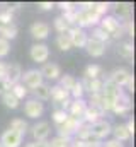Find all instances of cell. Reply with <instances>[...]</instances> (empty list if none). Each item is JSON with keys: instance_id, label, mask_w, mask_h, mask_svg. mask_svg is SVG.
Listing matches in <instances>:
<instances>
[{"instance_id": "1", "label": "cell", "mask_w": 136, "mask_h": 147, "mask_svg": "<svg viewBox=\"0 0 136 147\" xmlns=\"http://www.w3.org/2000/svg\"><path fill=\"white\" fill-rule=\"evenodd\" d=\"M107 79H109L114 86H117V87H121V89H128L129 92L135 91V79H133L131 72L126 70V69H116V70H112V72L109 74Z\"/></svg>"}, {"instance_id": "2", "label": "cell", "mask_w": 136, "mask_h": 147, "mask_svg": "<svg viewBox=\"0 0 136 147\" xmlns=\"http://www.w3.org/2000/svg\"><path fill=\"white\" fill-rule=\"evenodd\" d=\"M99 26L109 34L111 39H119L124 36V29H123V21L116 19L114 16H104L99 21Z\"/></svg>"}, {"instance_id": "3", "label": "cell", "mask_w": 136, "mask_h": 147, "mask_svg": "<svg viewBox=\"0 0 136 147\" xmlns=\"http://www.w3.org/2000/svg\"><path fill=\"white\" fill-rule=\"evenodd\" d=\"M111 130H112V125L107 121V120H99V121H94L90 123V135L95 139V140H107V137L111 135Z\"/></svg>"}, {"instance_id": "4", "label": "cell", "mask_w": 136, "mask_h": 147, "mask_svg": "<svg viewBox=\"0 0 136 147\" xmlns=\"http://www.w3.org/2000/svg\"><path fill=\"white\" fill-rule=\"evenodd\" d=\"M44 82V79H43V75L41 72L37 70V69H29V70H26V72H22V77H21V84L29 91H33L36 89L37 86H41Z\"/></svg>"}, {"instance_id": "5", "label": "cell", "mask_w": 136, "mask_h": 147, "mask_svg": "<svg viewBox=\"0 0 136 147\" xmlns=\"http://www.w3.org/2000/svg\"><path fill=\"white\" fill-rule=\"evenodd\" d=\"M49 99H51L55 105H58L61 110H67L68 105H70V101H71L70 92L65 91V89H63L61 86H58V84L51 86V96H49Z\"/></svg>"}, {"instance_id": "6", "label": "cell", "mask_w": 136, "mask_h": 147, "mask_svg": "<svg viewBox=\"0 0 136 147\" xmlns=\"http://www.w3.org/2000/svg\"><path fill=\"white\" fill-rule=\"evenodd\" d=\"M133 108V103H131V98H129V94L128 92H121V96L114 101V106H112V110L111 113H114V115H119V116H124V115H128L129 111Z\"/></svg>"}, {"instance_id": "7", "label": "cell", "mask_w": 136, "mask_h": 147, "mask_svg": "<svg viewBox=\"0 0 136 147\" xmlns=\"http://www.w3.org/2000/svg\"><path fill=\"white\" fill-rule=\"evenodd\" d=\"M31 135L34 142H46L48 137L51 135V127L48 121H37L31 127Z\"/></svg>"}, {"instance_id": "8", "label": "cell", "mask_w": 136, "mask_h": 147, "mask_svg": "<svg viewBox=\"0 0 136 147\" xmlns=\"http://www.w3.org/2000/svg\"><path fill=\"white\" fill-rule=\"evenodd\" d=\"M29 55H31L33 62H36V63H46L49 58V46L44 43H36L31 46Z\"/></svg>"}, {"instance_id": "9", "label": "cell", "mask_w": 136, "mask_h": 147, "mask_svg": "<svg viewBox=\"0 0 136 147\" xmlns=\"http://www.w3.org/2000/svg\"><path fill=\"white\" fill-rule=\"evenodd\" d=\"M80 123H82V120H75V118H70V116H68V120L65 123H61V125L56 127L58 135H60V137H67V139H73V137H75V132H77L78 127H80Z\"/></svg>"}, {"instance_id": "10", "label": "cell", "mask_w": 136, "mask_h": 147, "mask_svg": "<svg viewBox=\"0 0 136 147\" xmlns=\"http://www.w3.org/2000/svg\"><path fill=\"white\" fill-rule=\"evenodd\" d=\"M68 34H70L71 46H73V48H85V45H87V41H89V34H87L85 29H82V28H78V26H73V28H70Z\"/></svg>"}, {"instance_id": "11", "label": "cell", "mask_w": 136, "mask_h": 147, "mask_svg": "<svg viewBox=\"0 0 136 147\" xmlns=\"http://www.w3.org/2000/svg\"><path fill=\"white\" fill-rule=\"evenodd\" d=\"M43 113H44V103H41V101H37V99H27L26 103H24V115L27 116V118H39V116H43Z\"/></svg>"}, {"instance_id": "12", "label": "cell", "mask_w": 136, "mask_h": 147, "mask_svg": "<svg viewBox=\"0 0 136 147\" xmlns=\"http://www.w3.org/2000/svg\"><path fill=\"white\" fill-rule=\"evenodd\" d=\"M87 110V101L85 99H71L70 105L67 108V113L70 118H75V120H83V115Z\"/></svg>"}, {"instance_id": "13", "label": "cell", "mask_w": 136, "mask_h": 147, "mask_svg": "<svg viewBox=\"0 0 136 147\" xmlns=\"http://www.w3.org/2000/svg\"><path fill=\"white\" fill-rule=\"evenodd\" d=\"M39 72H41L44 80L51 82V80H58L61 77V67L58 63H55V62H46V63H43Z\"/></svg>"}, {"instance_id": "14", "label": "cell", "mask_w": 136, "mask_h": 147, "mask_svg": "<svg viewBox=\"0 0 136 147\" xmlns=\"http://www.w3.org/2000/svg\"><path fill=\"white\" fill-rule=\"evenodd\" d=\"M22 139H24V137H22L21 134H17V132L7 128V130L2 134V137H0V144H2V147H21L22 146Z\"/></svg>"}, {"instance_id": "15", "label": "cell", "mask_w": 136, "mask_h": 147, "mask_svg": "<svg viewBox=\"0 0 136 147\" xmlns=\"http://www.w3.org/2000/svg\"><path fill=\"white\" fill-rule=\"evenodd\" d=\"M21 77H22V69L19 63H7V69H5V80L14 86L17 82H21Z\"/></svg>"}, {"instance_id": "16", "label": "cell", "mask_w": 136, "mask_h": 147, "mask_svg": "<svg viewBox=\"0 0 136 147\" xmlns=\"http://www.w3.org/2000/svg\"><path fill=\"white\" fill-rule=\"evenodd\" d=\"M49 31H51L49 24H48V22H43V21H36L33 26H31V34H33V38L37 39V41L46 39V38L49 36Z\"/></svg>"}, {"instance_id": "17", "label": "cell", "mask_w": 136, "mask_h": 147, "mask_svg": "<svg viewBox=\"0 0 136 147\" xmlns=\"http://www.w3.org/2000/svg\"><path fill=\"white\" fill-rule=\"evenodd\" d=\"M105 113L102 110L101 106H97V105H89L87 103V110H85V115H83V121L85 123H94V121H99L102 120V116H104Z\"/></svg>"}, {"instance_id": "18", "label": "cell", "mask_w": 136, "mask_h": 147, "mask_svg": "<svg viewBox=\"0 0 136 147\" xmlns=\"http://www.w3.org/2000/svg\"><path fill=\"white\" fill-rule=\"evenodd\" d=\"M85 51H87L92 58H99V57H102V55L105 53V45L101 43V41H97V39L89 38V41H87V45H85Z\"/></svg>"}, {"instance_id": "19", "label": "cell", "mask_w": 136, "mask_h": 147, "mask_svg": "<svg viewBox=\"0 0 136 147\" xmlns=\"http://www.w3.org/2000/svg\"><path fill=\"white\" fill-rule=\"evenodd\" d=\"M80 82H82L85 92H89V94H99L102 91V84H104L102 79H89V77H82Z\"/></svg>"}, {"instance_id": "20", "label": "cell", "mask_w": 136, "mask_h": 147, "mask_svg": "<svg viewBox=\"0 0 136 147\" xmlns=\"http://www.w3.org/2000/svg\"><path fill=\"white\" fill-rule=\"evenodd\" d=\"M112 9H114L112 16L116 19H124V21L131 19V14H133V5L131 3H116Z\"/></svg>"}, {"instance_id": "21", "label": "cell", "mask_w": 136, "mask_h": 147, "mask_svg": "<svg viewBox=\"0 0 136 147\" xmlns=\"http://www.w3.org/2000/svg\"><path fill=\"white\" fill-rule=\"evenodd\" d=\"M111 134L114 135V140H117V142H121V144H124V142H128V140L131 139V134L128 132V128H126L124 123L114 125L112 130H111Z\"/></svg>"}, {"instance_id": "22", "label": "cell", "mask_w": 136, "mask_h": 147, "mask_svg": "<svg viewBox=\"0 0 136 147\" xmlns=\"http://www.w3.org/2000/svg\"><path fill=\"white\" fill-rule=\"evenodd\" d=\"M34 99L37 101H49V96H51V86H48L46 82H43L41 86H37L36 89H33Z\"/></svg>"}, {"instance_id": "23", "label": "cell", "mask_w": 136, "mask_h": 147, "mask_svg": "<svg viewBox=\"0 0 136 147\" xmlns=\"http://www.w3.org/2000/svg\"><path fill=\"white\" fill-rule=\"evenodd\" d=\"M117 53H119L123 58L131 60L133 55H135V46H133V43H129V41H123V43H119V45H117Z\"/></svg>"}, {"instance_id": "24", "label": "cell", "mask_w": 136, "mask_h": 147, "mask_svg": "<svg viewBox=\"0 0 136 147\" xmlns=\"http://www.w3.org/2000/svg\"><path fill=\"white\" fill-rule=\"evenodd\" d=\"M9 128H10V130H14V132H17V134H21V135L24 137L29 127H27V123H26V121H24L22 118H14V120L10 121Z\"/></svg>"}, {"instance_id": "25", "label": "cell", "mask_w": 136, "mask_h": 147, "mask_svg": "<svg viewBox=\"0 0 136 147\" xmlns=\"http://www.w3.org/2000/svg\"><path fill=\"white\" fill-rule=\"evenodd\" d=\"M89 38H92V39H97V41H101V43H104V45H107L109 41H111V38H109V34L102 29L101 26H94L92 28V34H89Z\"/></svg>"}, {"instance_id": "26", "label": "cell", "mask_w": 136, "mask_h": 147, "mask_svg": "<svg viewBox=\"0 0 136 147\" xmlns=\"http://www.w3.org/2000/svg\"><path fill=\"white\" fill-rule=\"evenodd\" d=\"M56 46H58L61 51H68V50H71L73 46H71L70 34H68V33H61V34H58V36H56Z\"/></svg>"}, {"instance_id": "27", "label": "cell", "mask_w": 136, "mask_h": 147, "mask_svg": "<svg viewBox=\"0 0 136 147\" xmlns=\"http://www.w3.org/2000/svg\"><path fill=\"white\" fill-rule=\"evenodd\" d=\"M75 82H77V79L73 75H70V74H61V77L58 79V86H61L68 92L71 91V87L75 86Z\"/></svg>"}, {"instance_id": "28", "label": "cell", "mask_w": 136, "mask_h": 147, "mask_svg": "<svg viewBox=\"0 0 136 147\" xmlns=\"http://www.w3.org/2000/svg\"><path fill=\"white\" fill-rule=\"evenodd\" d=\"M101 75H102V67L97 65V63L87 65V69L83 72V77H89V79H101Z\"/></svg>"}, {"instance_id": "29", "label": "cell", "mask_w": 136, "mask_h": 147, "mask_svg": "<svg viewBox=\"0 0 136 147\" xmlns=\"http://www.w3.org/2000/svg\"><path fill=\"white\" fill-rule=\"evenodd\" d=\"M2 103H3L7 108H10V110H17L21 101H19V99H17V98L10 92V91H9V92H5V94L2 96Z\"/></svg>"}, {"instance_id": "30", "label": "cell", "mask_w": 136, "mask_h": 147, "mask_svg": "<svg viewBox=\"0 0 136 147\" xmlns=\"http://www.w3.org/2000/svg\"><path fill=\"white\" fill-rule=\"evenodd\" d=\"M51 118H53V121H55V125L58 127V125H61V123H65L68 120V113L67 110H61V108H56V110L51 113Z\"/></svg>"}, {"instance_id": "31", "label": "cell", "mask_w": 136, "mask_h": 147, "mask_svg": "<svg viewBox=\"0 0 136 147\" xmlns=\"http://www.w3.org/2000/svg\"><path fill=\"white\" fill-rule=\"evenodd\" d=\"M83 96H85V89H83L82 82L77 80L75 86L71 87V91H70V98H71V99H83Z\"/></svg>"}, {"instance_id": "32", "label": "cell", "mask_w": 136, "mask_h": 147, "mask_svg": "<svg viewBox=\"0 0 136 147\" xmlns=\"http://www.w3.org/2000/svg\"><path fill=\"white\" fill-rule=\"evenodd\" d=\"M48 144H49V147H70L71 146V139L56 135V137H53L51 140H48Z\"/></svg>"}, {"instance_id": "33", "label": "cell", "mask_w": 136, "mask_h": 147, "mask_svg": "<svg viewBox=\"0 0 136 147\" xmlns=\"http://www.w3.org/2000/svg\"><path fill=\"white\" fill-rule=\"evenodd\" d=\"M10 92H12V94H14V96L21 101V99H24V98L27 96V92H29V91H27V89H26L21 82H17V84H14V86L10 87Z\"/></svg>"}, {"instance_id": "34", "label": "cell", "mask_w": 136, "mask_h": 147, "mask_svg": "<svg viewBox=\"0 0 136 147\" xmlns=\"http://www.w3.org/2000/svg\"><path fill=\"white\" fill-rule=\"evenodd\" d=\"M53 26H55V29H56V33H58V34H61V33H68V31H70L68 22L63 19V17H61V16H58V17L55 19Z\"/></svg>"}, {"instance_id": "35", "label": "cell", "mask_w": 136, "mask_h": 147, "mask_svg": "<svg viewBox=\"0 0 136 147\" xmlns=\"http://www.w3.org/2000/svg\"><path fill=\"white\" fill-rule=\"evenodd\" d=\"M10 53V41L0 38V58H5Z\"/></svg>"}, {"instance_id": "36", "label": "cell", "mask_w": 136, "mask_h": 147, "mask_svg": "<svg viewBox=\"0 0 136 147\" xmlns=\"http://www.w3.org/2000/svg\"><path fill=\"white\" fill-rule=\"evenodd\" d=\"M123 29H124V34L126 36H133L135 34V24H133V21L131 19L123 21Z\"/></svg>"}, {"instance_id": "37", "label": "cell", "mask_w": 136, "mask_h": 147, "mask_svg": "<svg viewBox=\"0 0 136 147\" xmlns=\"http://www.w3.org/2000/svg\"><path fill=\"white\" fill-rule=\"evenodd\" d=\"M58 7L63 10V12H70V10H77V5L71 3V2H60Z\"/></svg>"}, {"instance_id": "38", "label": "cell", "mask_w": 136, "mask_h": 147, "mask_svg": "<svg viewBox=\"0 0 136 147\" xmlns=\"http://www.w3.org/2000/svg\"><path fill=\"white\" fill-rule=\"evenodd\" d=\"M101 147H124V144H121V142H117L114 139H109V140H104Z\"/></svg>"}, {"instance_id": "39", "label": "cell", "mask_w": 136, "mask_h": 147, "mask_svg": "<svg viewBox=\"0 0 136 147\" xmlns=\"http://www.w3.org/2000/svg\"><path fill=\"white\" fill-rule=\"evenodd\" d=\"M10 87H12V86H10L5 79H0V96H3L5 92H9V91H10Z\"/></svg>"}, {"instance_id": "40", "label": "cell", "mask_w": 136, "mask_h": 147, "mask_svg": "<svg viewBox=\"0 0 136 147\" xmlns=\"http://www.w3.org/2000/svg\"><path fill=\"white\" fill-rule=\"evenodd\" d=\"M55 2H39L37 3V7L41 9V10H51V9H55Z\"/></svg>"}, {"instance_id": "41", "label": "cell", "mask_w": 136, "mask_h": 147, "mask_svg": "<svg viewBox=\"0 0 136 147\" xmlns=\"http://www.w3.org/2000/svg\"><path fill=\"white\" fill-rule=\"evenodd\" d=\"M26 147H49V144H48V140H46V142H29V144H27V146Z\"/></svg>"}, {"instance_id": "42", "label": "cell", "mask_w": 136, "mask_h": 147, "mask_svg": "<svg viewBox=\"0 0 136 147\" xmlns=\"http://www.w3.org/2000/svg\"><path fill=\"white\" fill-rule=\"evenodd\" d=\"M124 125H126L128 132H129V134L133 135V134H135V121H133V120H128V123H124Z\"/></svg>"}, {"instance_id": "43", "label": "cell", "mask_w": 136, "mask_h": 147, "mask_svg": "<svg viewBox=\"0 0 136 147\" xmlns=\"http://www.w3.org/2000/svg\"><path fill=\"white\" fill-rule=\"evenodd\" d=\"M101 140H95V139H90V140H87V147H101Z\"/></svg>"}, {"instance_id": "44", "label": "cell", "mask_w": 136, "mask_h": 147, "mask_svg": "<svg viewBox=\"0 0 136 147\" xmlns=\"http://www.w3.org/2000/svg\"><path fill=\"white\" fill-rule=\"evenodd\" d=\"M5 69H7V63L5 62H0V79L5 77Z\"/></svg>"}, {"instance_id": "45", "label": "cell", "mask_w": 136, "mask_h": 147, "mask_svg": "<svg viewBox=\"0 0 136 147\" xmlns=\"http://www.w3.org/2000/svg\"><path fill=\"white\" fill-rule=\"evenodd\" d=\"M0 147H2V144H0Z\"/></svg>"}]
</instances>
